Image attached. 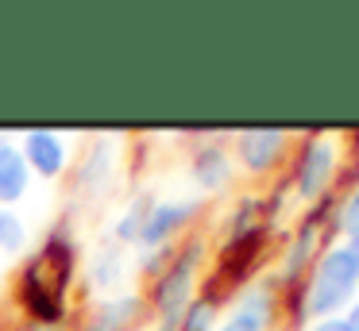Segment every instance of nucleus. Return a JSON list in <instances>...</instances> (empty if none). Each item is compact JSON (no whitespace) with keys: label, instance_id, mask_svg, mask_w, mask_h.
<instances>
[{"label":"nucleus","instance_id":"4","mask_svg":"<svg viewBox=\"0 0 359 331\" xmlns=\"http://www.w3.org/2000/svg\"><path fill=\"white\" fill-rule=\"evenodd\" d=\"M328 208H332V197L317 200L313 212L297 223L294 239H290V246L282 251V262H278V289H282V285H305V277H309V269H313V258H317L320 223H325Z\"/></svg>","mask_w":359,"mask_h":331},{"label":"nucleus","instance_id":"20","mask_svg":"<svg viewBox=\"0 0 359 331\" xmlns=\"http://www.w3.org/2000/svg\"><path fill=\"white\" fill-rule=\"evenodd\" d=\"M305 331H348V323H344V316H328V320H313Z\"/></svg>","mask_w":359,"mask_h":331},{"label":"nucleus","instance_id":"13","mask_svg":"<svg viewBox=\"0 0 359 331\" xmlns=\"http://www.w3.org/2000/svg\"><path fill=\"white\" fill-rule=\"evenodd\" d=\"M120 277H124V251H120L116 243L93 251V262H89V289L109 293Z\"/></svg>","mask_w":359,"mask_h":331},{"label":"nucleus","instance_id":"1","mask_svg":"<svg viewBox=\"0 0 359 331\" xmlns=\"http://www.w3.org/2000/svg\"><path fill=\"white\" fill-rule=\"evenodd\" d=\"M355 297H359V258L344 243L313 262L309 277L302 285L297 312L309 316V320H328V316H340Z\"/></svg>","mask_w":359,"mask_h":331},{"label":"nucleus","instance_id":"6","mask_svg":"<svg viewBox=\"0 0 359 331\" xmlns=\"http://www.w3.org/2000/svg\"><path fill=\"white\" fill-rule=\"evenodd\" d=\"M232 143H236V162L255 177L278 169L282 158H286V150H290L286 131H240Z\"/></svg>","mask_w":359,"mask_h":331},{"label":"nucleus","instance_id":"16","mask_svg":"<svg viewBox=\"0 0 359 331\" xmlns=\"http://www.w3.org/2000/svg\"><path fill=\"white\" fill-rule=\"evenodd\" d=\"M27 246V223L12 208H0V254H20Z\"/></svg>","mask_w":359,"mask_h":331},{"label":"nucleus","instance_id":"5","mask_svg":"<svg viewBox=\"0 0 359 331\" xmlns=\"http://www.w3.org/2000/svg\"><path fill=\"white\" fill-rule=\"evenodd\" d=\"M201 212V197H174V200H155V208L147 212V223L140 231V243L143 251H155V246H170L174 235L189 227Z\"/></svg>","mask_w":359,"mask_h":331},{"label":"nucleus","instance_id":"8","mask_svg":"<svg viewBox=\"0 0 359 331\" xmlns=\"http://www.w3.org/2000/svg\"><path fill=\"white\" fill-rule=\"evenodd\" d=\"M32 169H27L20 143L12 135H0V208H12L16 200L27 197Z\"/></svg>","mask_w":359,"mask_h":331},{"label":"nucleus","instance_id":"15","mask_svg":"<svg viewBox=\"0 0 359 331\" xmlns=\"http://www.w3.org/2000/svg\"><path fill=\"white\" fill-rule=\"evenodd\" d=\"M178 331H217V304L209 297H194L182 312Z\"/></svg>","mask_w":359,"mask_h":331},{"label":"nucleus","instance_id":"3","mask_svg":"<svg viewBox=\"0 0 359 331\" xmlns=\"http://www.w3.org/2000/svg\"><path fill=\"white\" fill-rule=\"evenodd\" d=\"M340 169V146H336L332 135H309L302 146H297V158H294V192L309 204L328 197L332 189V177Z\"/></svg>","mask_w":359,"mask_h":331},{"label":"nucleus","instance_id":"17","mask_svg":"<svg viewBox=\"0 0 359 331\" xmlns=\"http://www.w3.org/2000/svg\"><path fill=\"white\" fill-rule=\"evenodd\" d=\"M170 258H174V246H155V251H143L140 254V274L155 281V277L170 266Z\"/></svg>","mask_w":359,"mask_h":331},{"label":"nucleus","instance_id":"11","mask_svg":"<svg viewBox=\"0 0 359 331\" xmlns=\"http://www.w3.org/2000/svg\"><path fill=\"white\" fill-rule=\"evenodd\" d=\"M189 177L197 181L201 192H220L228 181H232V154L220 143H209L189 158Z\"/></svg>","mask_w":359,"mask_h":331},{"label":"nucleus","instance_id":"23","mask_svg":"<svg viewBox=\"0 0 359 331\" xmlns=\"http://www.w3.org/2000/svg\"><path fill=\"white\" fill-rule=\"evenodd\" d=\"M355 177H359V169H355Z\"/></svg>","mask_w":359,"mask_h":331},{"label":"nucleus","instance_id":"22","mask_svg":"<svg viewBox=\"0 0 359 331\" xmlns=\"http://www.w3.org/2000/svg\"><path fill=\"white\" fill-rule=\"evenodd\" d=\"M348 251H351V254H355V258H359V235H351V239H348Z\"/></svg>","mask_w":359,"mask_h":331},{"label":"nucleus","instance_id":"9","mask_svg":"<svg viewBox=\"0 0 359 331\" xmlns=\"http://www.w3.org/2000/svg\"><path fill=\"white\" fill-rule=\"evenodd\" d=\"M147 300L135 297V293H124V297H109L86 316V331H132L140 323Z\"/></svg>","mask_w":359,"mask_h":331},{"label":"nucleus","instance_id":"7","mask_svg":"<svg viewBox=\"0 0 359 331\" xmlns=\"http://www.w3.org/2000/svg\"><path fill=\"white\" fill-rule=\"evenodd\" d=\"M20 154H24L27 169L47 177V181L62 177L66 166H70V143L62 135H55V131H27L20 139Z\"/></svg>","mask_w":359,"mask_h":331},{"label":"nucleus","instance_id":"10","mask_svg":"<svg viewBox=\"0 0 359 331\" xmlns=\"http://www.w3.org/2000/svg\"><path fill=\"white\" fill-rule=\"evenodd\" d=\"M112 169H116V139H97V143L89 146V154L81 158L78 177H74V189H78L81 197L104 192V185H109Z\"/></svg>","mask_w":359,"mask_h":331},{"label":"nucleus","instance_id":"18","mask_svg":"<svg viewBox=\"0 0 359 331\" xmlns=\"http://www.w3.org/2000/svg\"><path fill=\"white\" fill-rule=\"evenodd\" d=\"M336 227L344 231V235H359V189L348 192V200H344L340 208H336Z\"/></svg>","mask_w":359,"mask_h":331},{"label":"nucleus","instance_id":"21","mask_svg":"<svg viewBox=\"0 0 359 331\" xmlns=\"http://www.w3.org/2000/svg\"><path fill=\"white\" fill-rule=\"evenodd\" d=\"M344 323H348V331H359V297L344 308Z\"/></svg>","mask_w":359,"mask_h":331},{"label":"nucleus","instance_id":"2","mask_svg":"<svg viewBox=\"0 0 359 331\" xmlns=\"http://www.w3.org/2000/svg\"><path fill=\"white\" fill-rule=\"evenodd\" d=\"M205 262V243L201 239H189L186 246H174V258L163 274L151 281V312L158 320H170V316H182L186 304L194 300V289H197V269Z\"/></svg>","mask_w":359,"mask_h":331},{"label":"nucleus","instance_id":"14","mask_svg":"<svg viewBox=\"0 0 359 331\" xmlns=\"http://www.w3.org/2000/svg\"><path fill=\"white\" fill-rule=\"evenodd\" d=\"M151 208H155V192H140V197H132V204L120 212L116 227H112V239H116V243H140V231H143V223H147Z\"/></svg>","mask_w":359,"mask_h":331},{"label":"nucleus","instance_id":"19","mask_svg":"<svg viewBox=\"0 0 359 331\" xmlns=\"http://www.w3.org/2000/svg\"><path fill=\"white\" fill-rule=\"evenodd\" d=\"M217 331H266V323L263 320H251V316H240V312H232L224 323H220Z\"/></svg>","mask_w":359,"mask_h":331},{"label":"nucleus","instance_id":"12","mask_svg":"<svg viewBox=\"0 0 359 331\" xmlns=\"http://www.w3.org/2000/svg\"><path fill=\"white\" fill-rule=\"evenodd\" d=\"M232 312L251 316V320H263L266 328H271L274 316H278V293H274L271 281H251V285H243V289L236 293Z\"/></svg>","mask_w":359,"mask_h":331}]
</instances>
